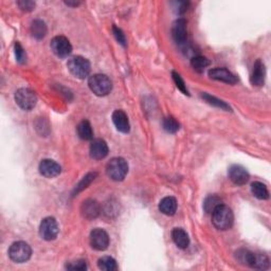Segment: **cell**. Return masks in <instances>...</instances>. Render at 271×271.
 <instances>
[{
  "instance_id": "6da1fadb",
  "label": "cell",
  "mask_w": 271,
  "mask_h": 271,
  "mask_svg": "<svg viewBox=\"0 0 271 271\" xmlns=\"http://www.w3.org/2000/svg\"><path fill=\"white\" fill-rule=\"evenodd\" d=\"M236 254L241 263L245 264V265L251 268L265 270L269 267V259L265 254L253 253L245 249L240 250L239 252H236Z\"/></svg>"
},
{
  "instance_id": "7a4b0ae2",
  "label": "cell",
  "mask_w": 271,
  "mask_h": 271,
  "mask_svg": "<svg viewBox=\"0 0 271 271\" xmlns=\"http://www.w3.org/2000/svg\"><path fill=\"white\" fill-rule=\"evenodd\" d=\"M212 214L213 225L218 230H228L232 227L234 216L232 210L225 205H219L214 209Z\"/></svg>"
},
{
  "instance_id": "3957f363",
  "label": "cell",
  "mask_w": 271,
  "mask_h": 271,
  "mask_svg": "<svg viewBox=\"0 0 271 271\" xmlns=\"http://www.w3.org/2000/svg\"><path fill=\"white\" fill-rule=\"evenodd\" d=\"M88 85L93 93L99 97L107 96L112 89V83L110 79L105 74H94L88 81Z\"/></svg>"
},
{
  "instance_id": "277c9868",
  "label": "cell",
  "mask_w": 271,
  "mask_h": 271,
  "mask_svg": "<svg viewBox=\"0 0 271 271\" xmlns=\"http://www.w3.org/2000/svg\"><path fill=\"white\" fill-rule=\"evenodd\" d=\"M106 172L114 181H122L128 172V164L123 158H112L107 163Z\"/></svg>"
},
{
  "instance_id": "5b68a950",
  "label": "cell",
  "mask_w": 271,
  "mask_h": 271,
  "mask_svg": "<svg viewBox=\"0 0 271 271\" xmlns=\"http://www.w3.org/2000/svg\"><path fill=\"white\" fill-rule=\"evenodd\" d=\"M68 69L74 77L79 79H85L90 73V63L89 60L82 56H74L67 64Z\"/></svg>"
},
{
  "instance_id": "8992f818",
  "label": "cell",
  "mask_w": 271,
  "mask_h": 271,
  "mask_svg": "<svg viewBox=\"0 0 271 271\" xmlns=\"http://www.w3.org/2000/svg\"><path fill=\"white\" fill-rule=\"evenodd\" d=\"M32 254L31 247L25 242H16L12 244L9 249V256L15 263H25L28 261Z\"/></svg>"
},
{
  "instance_id": "52a82bcc",
  "label": "cell",
  "mask_w": 271,
  "mask_h": 271,
  "mask_svg": "<svg viewBox=\"0 0 271 271\" xmlns=\"http://www.w3.org/2000/svg\"><path fill=\"white\" fill-rule=\"evenodd\" d=\"M15 101L24 110H31L37 103V97L29 88H20L15 93Z\"/></svg>"
},
{
  "instance_id": "ba28073f",
  "label": "cell",
  "mask_w": 271,
  "mask_h": 271,
  "mask_svg": "<svg viewBox=\"0 0 271 271\" xmlns=\"http://www.w3.org/2000/svg\"><path fill=\"white\" fill-rule=\"evenodd\" d=\"M39 234L46 241H53L58 234V226L55 218L46 217L39 227Z\"/></svg>"
},
{
  "instance_id": "9c48e42d",
  "label": "cell",
  "mask_w": 271,
  "mask_h": 271,
  "mask_svg": "<svg viewBox=\"0 0 271 271\" xmlns=\"http://www.w3.org/2000/svg\"><path fill=\"white\" fill-rule=\"evenodd\" d=\"M90 245L98 251H104L109 246V236L103 229H94L90 233Z\"/></svg>"
},
{
  "instance_id": "30bf717a",
  "label": "cell",
  "mask_w": 271,
  "mask_h": 271,
  "mask_svg": "<svg viewBox=\"0 0 271 271\" xmlns=\"http://www.w3.org/2000/svg\"><path fill=\"white\" fill-rule=\"evenodd\" d=\"M51 49L57 56L67 57L72 52V46L65 36H55L51 40Z\"/></svg>"
},
{
  "instance_id": "8fae6325",
  "label": "cell",
  "mask_w": 271,
  "mask_h": 271,
  "mask_svg": "<svg viewBox=\"0 0 271 271\" xmlns=\"http://www.w3.org/2000/svg\"><path fill=\"white\" fill-rule=\"evenodd\" d=\"M172 35L177 44H185L188 38V26L186 19H177L173 25Z\"/></svg>"
},
{
  "instance_id": "7c38bea8",
  "label": "cell",
  "mask_w": 271,
  "mask_h": 271,
  "mask_svg": "<svg viewBox=\"0 0 271 271\" xmlns=\"http://www.w3.org/2000/svg\"><path fill=\"white\" fill-rule=\"evenodd\" d=\"M62 167L55 161L50 159H45L39 163V173L47 178L56 177L60 174Z\"/></svg>"
},
{
  "instance_id": "4fadbf2b",
  "label": "cell",
  "mask_w": 271,
  "mask_h": 271,
  "mask_svg": "<svg viewBox=\"0 0 271 271\" xmlns=\"http://www.w3.org/2000/svg\"><path fill=\"white\" fill-rule=\"evenodd\" d=\"M228 175L230 180L237 186L245 185L249 180V173L241 165H232L229 168Z\"/></svg>"
},
{
  "instance_id": "5bb4252c",
  "label": "cell",
  "mask_w": 271,
  "mask_h": 271,
  "mask_svg": "<svg viewBox=\"0 0 271 271\" xmlns=\"http://www.w3.org/2000/svg\"><path fill=\"white\" fill-rule=\"evenodd\" d=\"M81 212L87 219L97 218L101 213V206L97 200L88 199L83 202L82 207H81Z\"/></svg>"
},
{
  "instance_id": "9a60e30c",
  "label": "cell",
  "mask_w": 271,
  "mask_h": 271,
  "mask_svg": "<svg viewBox=\"0 0 271 271\" xmlns=\"http://www.w3.org/2000/svg\"><path fill=\"white\" fill-rule=\"evenodd\" d=\"M209 76L211 79L220 81V82H225L228 84H235L237 82V79L233 73L227 70L226 68H214L209 71Z\"/></svg>"
},
{
  "instance_id": "2e32d148",
  "label": "cell",
  "mask_w": 271,
  "mask_h": 271,
  "mask_svg": "<svg viewBox=\"0 0 271 271\" xmlns=\"http://www.w3.org/2000/svg\"><path fill=\"white\" fill-rule=\"evenodd\" d=\"M265 76H266L265 65H264V63L261 59H257L253 66L250 82H251L253 86H262L264 85V82H265Z\"/></svg>"
},
{
  "instance_id": "e0dca14e",
  "label": "cell",
  "mask_w": 271,
  "mask_h": 271,
  "mask_svg": "<svg viewBox=\"0 0 271 271\" xmlns=\"http://www.w3.org/2000/svg\"><path fill=\"white\" fill-rule=\"evenodd\" d=\"M107 155H108V146L104 140L96 139L91 142L90 156L92 159H96V160L104 159Z\"/></svg>"
},
{
  "instance_id": "ac0fdd59",
  "label": "cell",
  "mask_w": 271,
  "mask_h": 271,
  "mask_svg": "<svg viewBox=\"0 0 271 271\" xmlns=\"http://www.w3.org/2000/svg\"><path fill=\"white\" fill-rule=\"evenodd\" d=\"M112 121L114 126L121 133H128L130 132V121H128L127 114L123 110H116L112 113Z\"/></svg>"
},
{
  "instance_id": "d6986e66",
  "label": "cell",
  "mask_w": 271,
  "mask_h": 271,
  "mask_svg": "<svg viewBox=\"0 0 271 271\" xmlns=\"http://www.w3.org/2000/svg\"><path fill=\"white\" fill-rule=\"evenodd\" d=\"M172 239L176 246L179 247L180 249H186L188 248L190 244V237L188 233L185 231L184 229L180 228H175L172 231Z\"/></svg>"
},
{
  "instance_id": "ffe728a7",
  "label": "cell",
  "mask_w": 271,
  "mask_h": 271,
  "mask_svg": "<svg viewBox=\"0 0 271 271\" xmlns=\"http://www.w3.org/2000/svg\"><path fill=\"white\" fill-rule=\"evenodd\" d=\"M159 210L160 212L163 213L164 215H174L176 213V210H177V200L172 197V196L164 197L159 203Z\"/></svg>"
},
{
  "instance_id": "44dd1931",
  "label": "cell",
  "mask_w": 271,
  "mask_h": 271,
  "mask_svg": "<svg viewBox=\"0 0 271 271\" xmlns=\"http://www.w3.org/2000/svg\"><path fill=\"white\" fill-rule=\"evenodd\" d=\"M31 34L32 36L35 37L36 39H42L46 36L47 26L43 20H39V19L34 20L31 25Z\"/></svg>"
},
{
  "instance_id": "7402d4cb",
  "label": "cell",
  "mask_w": 271,
  "mask_h": 271,
  "mask_svg": "<svg viewBox=\"0 0 271 271\" xmlns=\"http://www.w3.org/2000/svg\"><path fill=\"white\" fill-rule=\"evenodd\" d=\"M79 137L83 140H91L93 138V131L89 122L84 120L78 126Z\"/></svg>"
},
{
  "instance_id": "603a6c76",
  "label": "cell",
  "mask_w": 271,
  "mask_h": 271,
  "mask_svg": "<svg viewBox=\"0 0 271 271\" xmlns=\"http://www.w3.org/2000/svg\"><path fill=\"white\" fill-rule=\"evenodd\" d=\"M251 191L252 194L255 196L257 199L266 200L269 198V192L266 188V186L262 184V182H253L251 185Z\"/></svg>"
},
{
  "instance_id": "cb8c5ba5",
  "label": "cell",
  "mask_w": 271,
  "mask_h": 271,
  "mask_svg": "<svg viewBox=\"0 0 271 271\" xmlns=\"http://www.w3.org/2000/svg\"><path fill=\"white\" fill-rule=\"evenodd\" d=\"M98 266L101 270L104 271H116L118 270L117 262L110 256H103L102 259L99 260Z\"/></svg>"
},
{
  "instance_id": "d4e9b609",
  "label": "cell",
  "mask_w": 271,
  "mask_h": 271,
  "mask_svg": "<svg viewBox=\"0 0 271 271\" xmlns=\"http://www.w3.org/2000/svg\"><path fill=\"white\" fill-rule=\"evenodd\" d=\"M221 205V199L216 195H211L206 198L205 202H203V209L208 214H211L216 207Z\"/></svg>"
},
{
  "instance_id": "484cf974",
  "label": "cell",
  "mask_w": 271,
  "mask_h": 271,
  "mask_svg": "<svg viewBox=\"0 0 271 271\" xmlns=\"http://www.w3.org/2000/svg\"><path fill=\"white\" fill-rule=\"evenodd\" d=\"M191 64H192V67L195 69V71L203 72L206 68L210 65V60L205 56L198 55V56H195L192 58Z\"/></svg>"
},
{
  "instance_id": "4316f807",
  "label": "cell",
  "mask_w": 271,
  "mask_h": 271,
  "mask_svg": "<svg viewBox=\"0 0 271 271\" xmlns=\"http://www.w3.org/2000/svg\"><path fill=\"white\" fill-rule=\"evenodd\" d=\"M162 125H163V128L164 131L169 133V134H174L176 132H178L179 130V123L177 121H176L173 117H167L163 120V123H162Z\"/></svg>"
},
{
  "instance_id": "83f0119b",
  "label": "cell",
  "mask_w": 271,
  "mask_h": 271,
  "mask_svg": "<svg viewBox=\"0 0 271 271\" xmlns=\"http://www.w3.org/2000/svg\"><path fill=\"white\" fill-rule=\"evenodd\" d=\"M201 97H202V99H205L207 103H209V104H211V105L216 106V107H218V108H221V109H226V110L230 109V107L225 103V102L221 101V100L216 99L215 97L210 96V94L203 93Z\"/></svg>"
},
{
  "instance_id": "f1b7e54d",
  "label": "cell",
  "mask_w": 271,
  "mask_h": 271,
  "mask_svg": "<svg viewBox=\"0 0 271 271\" xmlns=\"http://www.w3.org/2000/svg\"><path fill=\"white\" fill-rule=\"evenodd\" d=\"M96 176H97L96 173H90V174H88L87 176H85L84 179L80 182V185L76 188V190H74L73 195H76V194L80 193L81 191H83L84 189H86L94 180V178H96Z\"/></svg>"
},
{
  "instance_id": "f546056e",
  "label": "cell",
  "mask_w": 271,
  "mask_h": 271,
  "mask_svg": "<svg viewBox=\"0 0 271 271\" xmlns=\"http://www.w3.org/2000/svg\"><path fill=\"white\" fill-rule=\"evenodd\" d=\"M173 79H174V82H175L176 86H177L178 89L181 90L185 94H189V91L187 89V86H186V84L184 82V80L181 79L180 74H178L177 72L173 71Z\"/></svg>"
},
{
  "instance_id": "4dcf8cb0",
  "label": "cell",
  "mask_w": 271,
  "mask_h": 271,
  "mask_svg": "<svg viewBox=\"0 0 271 271\" xmlns=\"http://www.w3.org/2000/svg\"><path fill=\"white\" fill-rule=\"evenodd\" d=\"M15 55H16V59L17 62L20 64H24L27 59V55L25 53V50L18 42L15 44Z\"/></svg>"
},
{
  "instance_id": "1f68e13d",
  "label": "cell",
  "mask_w": 271,
  "mask_h": 271,
  "mask_svg": "<svg viewBox=\"0 0 271 271\" xmlns=\"http://www.w3.org/2000/svg\"><path fill=\"white\" fill-rule=\"evenodd\" d=\"M112 32H113L114 37H116V39L118 40V42H119L122 46H126V38H125L124 33L122 32V30L119 29V28H117L116 26H113V27H112Z\"/></svg>"
},
{
  "instance_id": "d6a6232c",
  "label": "cell",
  "mask_w": 271,
  "mask_h": 271,
  "mask_svg": "<svg viewBox=\"0 0 271 271\" xmlns=\"http://www.w3.org/2000/svg\"><path fill=\"white\" fill-rule=\"evenodd\" d=\"M67 269L70 270H86L87 269V264L85 261L80 260L74 263L69 264V265H67Z\"/></svg>"
},
{
  "instance_id": "836d02e7",
  "label": "cell",
  "mask_w": 271,
  "mask_h": 271,
  "mask_svg": "<svg viewBox=\"0 0 271 271\" xmlns=\"http://www.w3.org/2000/svg\"><path fill=\"white\" fill-rule=\"evenodd\" d=\"M17 4L23 11H32L34 9V6H35V3L33 1H30V0H22V1H18Z\"/></svg>"
},
{
  "instance_id": "e575fe53",
  "label": "cell",
  "mask_w": 271,
  "mask_h": 271,
  "mask_svg": "<svg viewBox=\"0 0 271 271\" xmlns=\"http://www.w3.org/2000/svg\"><path fill=\"white\" fill-rule=\"evenodd\" d=\"M66 4L67 5H73V6H77V5H79L80 4V2H69V1H68V2H66Z\"/></svg>"
}]
</instances>
